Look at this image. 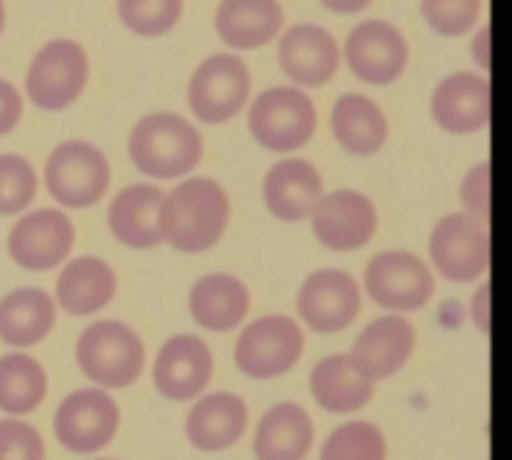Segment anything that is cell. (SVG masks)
<instances>
[{
	"label": "cell",
	"mask_w": 512,
	"mask_h": 460,
	"mask_svg": "<svg viewBox=\"0 0 512 460\" xmlns=\"http://www.w3.org/2000/svg\"><path fill=\"white\" fill-rule=\"evenodd\" d=\"M93 460H113V458H93Z\"/></svg>",
	"instance_id": "obj_42"
},
{
	"label": "cell",
	"mask_w": 512,
	"mask_h": 460,
	"mask_svg": "<svg viewBox=\"0 0 512 460\" xmlns=\"http://www.w3.org/2000/svg\"><path fill=\"white\" fill-rule=\"evenodd\" d=\"M23 118V95L13 83L0 78V138L10 135Z\"/></svg>",
	"instance_id": "obj_37"
},
{
	"label": "cell",
	"mask_w": 512,
	"mask_h": 460,
	"mask_svg": "<svg viewBox=\"0 0 512 460\" xmlns=\"http://www.w3.org/2000/svg\"><path fill=\"white\" fill-rule=\"evenodd\" d=\"M118 293V275L95 255L65 260L55 280V305L75 318H88L98 313Z\"/></svg>",
	"instance_id": "obj_23"
},
{
	"label": "cell",
	"mask_w": 512,
	"mask_h": 460,
	"mask_svg": "<svg viewBox=\"0 0 512 460\" xmlns=\"http://www.w3.org/2000/svg\"><path fill=\"white\" fill-rule=\"evenodd\" d=\"M120 428V408L103 388H80L65 395L53 418L58 443L73 455H93L113 443Z\"/></svg>",
	"instance_id": "obj_11"
},
{
	"label": "cell",
	"mask_w": 512,
	"mask_h": 460,
	"mask_svg": "<svg viewBox=\"0 0 512 460\" xmlns=\"http://www.w3.org/2000/svg\"><path fill=\"white\" fill-rule=\"evenodd\" d=\"M493 45H490V28L488 25H483V28H478V33L473 35V40H470V55H473L475 63L480 65V70H490V60H493Z\"/></svg>",
	"instance_id": "obj_39"
},
{
	"label": "cell",
	"mask_w": 512,
	"mask_h": 460,
	"mask_svg": "<svg viewBox=\"0 0 512 460\" xmlns=\"http://www.w3.org/2000/svg\"><path fill=\"white\" fill-rule=\"evenodd\" d=\"M78 368L95 388L120 390L133 385L145 370V343L120 320H95L75 343Z\"/></svg>",
	"instance_id": "obj_3"
},
{
	"label": "cell",
	"mask_w": 512,
	"mask_h": 460,
	"mask_svg": "<svg viewBox=\"0 0 512 460\" xmlns=\"http://www.w3.org/2000/svg\"><path fill=\"white\" fill-rule=\"evenodd\" d=\"M58 305L43 288H15L0 298V343L10 348H33L55 328Z\"/></svg>",
	"instance_id": "obj_28"
},
{
	"label": "cell",
	"mask_w": 512,
	"mask_h": 460,
	"mask_svg": "<svg viewBox=\"0 0 512 460\" xmlns=\"http://www.w3.org/2000/svg\"><path fill=\"white\" fill-rule=\"evenodd\" d=\"M323 8H328L330 13H338V15H355V13H363L365 8L373 5V0H318Z\"/></svg>",
	"instance_id": "obj_40"
},
{
	"label": "cell",
	"mask_w": 512,
	"mask_h": 460,
	"mask_svg": "<svg viewBox=\"0 0 512 460\" xmlns=\"http://www.w3.org/2000/svg\"><path fill=\"white\" fill-rule=\"evenodd\" d=\"M315 425L298 403H278L263 413L253 433L255 460H305L313 450Z\"/></svg>",
	"instance_id": "obj_26"
},
{
	"label": "cell",
	"mask_w": 512,
	"mask_h": 460,
	"mask_svg": "<svg viewBox=\"0 0 512 460\" xmlns=\"http://www.w3.org/2000/svg\"><path fill=\"white\" fill-rule=\"evenodd\" d=\"M310 395L328 413L350 415L373 400L375 383L355 370L348 353H335L310 370Z\"/></svg>",
	"instance_id": "obj_29"
},
{
	"label": "cell",
	"mask_w": 512,
	"mask_h": 460,
	"mask_svg": "<svg viewBox=\"0 0 512 460\" xmlns=\"http://www.w3.org/2000/svg\"><path fill=\"white\" fill-rule=\"evenodd\" d=\"M470 320H473L475 328L480 333H488L490 330V285L480 283V288L475 290L473 298H470Z\"/></svg>",
	"instance_id": "obj_38"
},
{
	"label": "cell",
	"mask_w": 512,
	"mask_h": 460,
	"mask_svg": "<svg viewBox=\"0 0 512 460\" xmlns=\"http://www.w3.org/2000/svg\"><path fill=\"white\" fill-rule=\"evenodd\" d=\"M248 130L265 150L288 155L313 140L318 110L298 85H273L248 105Z\"/></svg>",
	"instance_id": "obj_4"
},
{
	"label": "cell",
	"mask_w": 512,
	"mask_h": 460,
	"mask_svg": "<svg viewBox=\"0 0 512 460\" xmlns=\"http://www.w3.org/2000/svg\"><path fill=\"white\" fill-rule=\"evenodd\" d=\"M250 423L248 405L240 395L218 390L198 395L185 415V435L203 453H223L245 435Z\"/></svg>",
	"instance_id": "obj_20"
},
{
	"label": "cell",
	"mask_w": 512,
	"mask_h": 460,
	"mask_svg": "<svg viewBox=\"0 0 512 460\" xmlns=\"http://www.w3.org/2000/svg\"><path fill=\"white\" fill-rule=\"evenodd\" d=\"M213 375V350L198 335H173L155 355L153 383L158 393L173 403H188L203 395Z\"/></svg>",
	"instance_id": "obj_16"
},
{
	"label": "cell",
	"mask_w": 512,
	"mask_h": 460,
	"mask_svg": "<svg viewBox=\"0 0 512 460\" xmlns=\"http://www.w3.org/2000/svg\"><path fill=\"white\" fill-rule=\"evenodd\" d=\"M330 133L350 155L368 158L388 143L390 125L383 108L360 93H343L330 110Z\"/></svg>",
	"instance_id": "obj_27"
},
{
	"label": "cell",
	"mask_w": 512,
	"mask_h": 460,
	"mask_svg": "<svg viewBox=\"0 0 512 460\" xmlns=\"http://www.w3.org/2000/svg\"><path fill=\"white\" fill-rule=\"evenodd\" d=\"M90 80L88 50L70 38L45 43L25 73V95L45 113L68 110L85 93Z\"/></svg>",
	"instance_id": "obj_5"
},
{
	"label": "cell",
	"mask_w": 512,
	"mask_h": 460,
	"mask_svg": "<svg viewBox=\"0 0 512 460\" xmlns=\"http://www.w3.org/2000/svg\"><path fill=\"white\" fill-rule=\"evenodd\" d=\"M430 265L453 283H473L488 273V223L470 213H450L433 225L428 240Z\"/></svg>",
	"instance_id": "obj_10"
},
{
	"label": "cell",
	"mask_w": 512,
	"mask_h": 460,
	"mask_svg": "<svg viewBox=\"0 0 512 460\" xmlns=\"http://www.w3.org/2000/svg\"><path fill=\"white\" fill-rule=\"evenodd\" d=\"M388 440L370 420H348L325 438L320 460H385Z\"/></svg>",
	"instance_id": "obj_31"
},
{
	"label": "cell",
	"mask_w": 512,
	"mask_h": 460,
	"mask_svg": "<svg viewBox=\"0 0 512 460\" xmlns=\"http://www.w3.org/2000/svg\"><path fill=\"white\" fill-rule=\"evenodd\" d=\"M285 25L280 0H220L215 33L230 50H258L273 43Z\"/></svg>",
	"instance_id": "obj_24"
},
{
	"label": "cell",
	"mask_w": 512,
	"mask_h": 460,
	"mask_svg": "<svg viewBox=\"0 0 512 460\" xmlns=\"http://www.w3.org/2000/svg\"><path fill=\"white\" fill-rule=\"evenodd\" d=\"M75 245V225L58 208H38L25 213L8 233V255L30 273H45L70 258Z\"/></svg>",
	"instance_id": "obj_14"
},
{
	"label": "cell",
	"mask_w": 512,
	"mask_h": 460,
	"mask_svg": "<svg viewBox=\"0 0 512 460\" xmlns=\"http://www.w3.org/2000/svg\"><path fill=\"white\" fill-rule=\"evenodd\" d=\"M418 345V330L400 313L383 315L365 325L355 338L348 358L363 378L378 380L393 378L408 365Z\"/></svg>",
	"instance_id": "obj_17"
},
{
	"label": "cell",
	"mask_w": 512,
	"mask_h": 460,
	"mask_svg": "<svg viewBox=\"0 0 512 460\" xmlns=\"http://www.w3.org/2000/svg\"><path fill=\"white\" fill-rule=\"evenodd\" d=\"M360 305V285L348 270H313L300 285L298 315L318 335L343 333L360 315Z\"/></svg>",
	"instance_id": "obj_13"
},
{
	"label": "cell",
	"mask_w": 512,
	"mask_h": 460,
	"mask_svg": "<svg viewBox=\"0 0 512 460\" xmlns=\"http://www.w3.org/2000/svg\"><path fill=\"white\" fill-rule=\"evenodd\" d=\"M363 288L378 308L390 313L423 310L435 295L433 268L410 250H383L365 265Z\"/></svg>",
	"instance_id": "obj_8"
},
{
	"label": "cell",
	"mask_w": 512,
	"mask_h": 460,
	"mask_svg": "<svg viewBox=\"0 0 512 460\" xmlns=\"http://www.w3.org/2000/svg\"><path fill=\"white\" fill-rule=\"evenodd\" d=\"M430 113L445 133H480L490 123V80L470 70L448 75L430 95Z\"/></svg>",
	"instance_id": "obj_19"
},
{
	"label": "cell",
	"mask_w": 512,
	"mask_h": 460,
	"mask_svg": "<svg viewBox=\"0 0 512 460\" xmlns=\"http://www.w3.org/2000/svg\"><path fill=\"white\" fill-rule=\"evenodd\" d=\"M38 173L23 155H0V215H18L38 195Z\"/></svg>",
	"instance_id": "obj_33"
},
{
	"label": "cell",
	"mask_w": 512,
	"mask_h": 460,
	"mask_svg": "<svg viewBox=\"0 0 512 460\" xmlns=\"http://www.w3.org/2000/svg\"><path fill=\"white\" fill-rule=\"evenodd\" d=\"M460 203H463L465 213L475 215V218L485 220L490 218V163H475L473 168L465 173L463 183H460Z\"/></svg>",
	"instance_id": "obj_36"
},
{
	"label": "cell",
	"mask_w": 512,
	"mask_h": 460,
	"mask_svg": "<svg viewBox=\"0 0 512 460\" xmlns=\"http://www.w3.org/2000/svg\"><path fill=\"white\" fill-rule=\"evenodd\" d=\"M340 58L365 85H393L405 73L410 48L405 35L388 20H363L345 38Z\"/></svg>",
	"instance_id": "obj_12"
},
{
	"label": "cell",
	"mask_w": 512,
	"mask_h": 460,
	"mask_svg": "<svg viewBox=\"0 0 512 460\" xmlns=\"http://www.w3.org/2000/svg\"><path fill=\"white\" fill-rule=\"evenodd\" d=\"M250 100V70L233 53H215L195 68L188 83V108L205 125H223L243 113Z\"/></svg>",
	"instance_id": "obj_9"
},
{
	"label": "cell",
	"mask_w": 512,
	"mask_h": 460,
	"mask_svg": "<svg viewBox=\"0 0 512 460\" xmlns=\"http://www.w3.org/2000/svg\"><path fill=\"white\" fill-rule=\"evenodd\" d=\"M110 163L103 150L85 140H68L53 148L43 165V183L50 198L70 210L100 203L110 188Z\"/></svg>",
	"instance_id": "obj_6"
},
{
	"label": "cell",
	"mask_w": 512,
	"mask_h": 460,
	"mask_svg": "<svg viewBox=\"0 0 512 460\" xmlns=\"http://www.w3.org/2000/svg\"><path fill=\"white\" fill-rule=\"evenodd\" d=\"M165 190L153 183H133L113 195L108 205V228L120 245L133 250H150L163 243L160 238V203Z\"/></svg>",
	"instance_id": "obj_22"
},
{
	"label": "cell",
	"mask_w": 512,
	"mask_h": 460,
	"mask_svg": "<svg viewBox=\"0 0 512 460\" xmlns=\"http://www.w3.org/2000/svg\"><path fill=\"white\" fill-rule=\"evenodd\" d=\"M305 350V333L290 315H263L240 330L235 365L253 380H273L290 373Z\"/></svg>",
	"instance_id": "obj_7"
},
{
	"label": "cell",
	"mask_w": 512,
	"mask_h": 460,
	"mask_svg": "<svg viewBox=\"0 0 512 460\" xmlns=\"http://www.w3.org/2000/svg\"><path fill=\"white\" fill-rule=\"evenodd\" d=\"M278 63L298 88H323L338 75L340 45L323 25H290L280 35Z\"/></svg>",
	"instance_id": "obj_18"
},
{
	"label": "cell",
	"mask_w": 512,
	"mask_h": 460,
	"mask_svg": "<svg viewBox=\"0 0 512 460\" xmlns=\"http://www.w3.org/2000/svg\"><path fill=\"white\" fill-rule=\"evenodd\" d=\"M313 235L320 245L335 253L360 250L378 233V208L360 190H333L323 193L310 213Z\"/></svg>",
	"instance_id": "obj_15"
},
{
	"label": "cell",
	"mask_w": 512,
	"mask_h": 460,
	"mask_svg": "<svg viewBox=\"0 0 512 460\" xmlns=\"http://www.w3.org/2000/svg\"><path fill=\"white\" fill-rule=\"evenodd\" d=\"M323 193L320 170L310 160L295 155L278 160L263 178L265 208L283 223L308 220Z\"/></svg>",
	"instance_id": "obj_21"
},
{
	"label": "cell",
	"mask_w": 512,
	"mask_h": 460,
	"mask_svg": "<svg viewBox=\"0 0 512 460\" xmlns=\"http://www.w3.org/2000/svg\"><path fill=\"white\" fill-rule=\"evenodd\" d=\"M118 18L140 38H163L183 18V0H118Z\"/></svg>",
	"instance_id": "obj_32"
},
{
	"label": "cell",
	"mask_w": 512,
	"mask_h": 460,
	"mask_svg": "<svg viewBox=\"0 0 512 460\" xmlns=\"http://www.w3.org/2000/svg\"><path fill=\"white\" fill-rule=\"evenodd\" d=\"M128 158L148 178L180 180L203 158V135L185 115L148 113L130 130Z\"/></svg>",
	"instance_id": "obj_2"
},
{
	"label": "cell",
	"mask_w": 512,
	"mask_h": 460,
	"mask_svg": "<svg viewBox=\"0 0 512 460\" xmlns=\"http://www.w3.org/2000/svg\"><path fill=\"white\" fill-rule=\"evenodd\" d=\"M3 30H5V3L0 0V35H3Z\"/></svg>",
	"instance_id": "obj_41"
},
{
	"label": "cell",
	"mask_w": 512,
	"mask_h": 460,
	"mask_svg": "<svg viewBox=\"0 0 512 460\" xmlns=\"http://www.w3.org/2000/svg\"><path fill=\"white\" fill-rule=\"evenodd\" d=\"M233 205L218 180L193 175L183 178L160 203V238L185 255L215 248L230 225Z\"/></svg>",
	"instance_id": "obj_1"
},
{
	"label": "cell",
	"mask_w": 512,
	"mask_h": 460,
	"mask_svg": "<svg viewBox=\"0 0 512 460\" xmlns=\"http://www.w3.org/2000/svg\"><path fill=\"white\" fill-rule=\"evenodd\" d=\"M188 308L195 323L210 333H230L250 313V290L230 273H208L193 283Z\"/></svg>",
	"instance_id": "obj_25"
},
{
	"label": "cell",
	"mask_w": 512,
	"mask_h": 460,
	"mask_svg": "<svg viewBox=\"0 0 512 460\" xmlns=\"http://www.w3.org/2000/svg\"><path fill=\"white\" fill-rule=\"evenodd\" d=\"M48 395L45 368L23 350L0 358V410L13 418L28 415L40 408Z\"/></svg>",
	"instance_id": "obj_30"
},
{
	"label": "cell",
	"mask_w": 512,
	"mask_h": 460,
	"mask_svg": "<svg viewBox=\"0 0 512 460\" xmlns=\"http://www.w3.org/2000/svg\"><path fill=\"white\" fill-rule=\"evenodd\" d=\"M0 460H45V440L20 418L0 420Z\"/></svg>",
	"instance_id": "obj_35"
},
{
	"label": "cell",
	"mask_w": 512,
	"mask_h": 460,
	"mask_svg": "<svg viewBox=\"0 0 512 460\" xmlns=\"http://www.w3.org/2000/svg\"><path fill=\"white\" fill-rule=\"evenodd\" d=\"M420 10L433 33L460 38L478 25L483 0H420Z\"/></svg>",
	"instance_id": "obj_34"
}]
</instances>
